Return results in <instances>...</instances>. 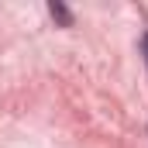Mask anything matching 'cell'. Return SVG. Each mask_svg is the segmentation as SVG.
I'll return each instance as SVG.
<instances>
[{
  "label": "cell",
  "mask_w": 148,
  "mask_h": 148,
  "mask_svg": "<svg viewBox=\"0 0 148 148\" xmlns=\"http://www.w3.org/2000/svg\"><path fill=\"white\" fill-rule=\"evenodd\" d=\"M48 10H52V17H55V21H62V24H69V21H73V17H69V10H66L62 3H52Z\"/></svg>",
  "instance_id": "6da1fadb"
},
{
  "label": "cell",
  "mask_w": 148,
  "mask_h": 148,
  "mask_svg": "<svg viewBox=\"0 0 148 148\" xmlns=\"http://www.w3.org/2000/svg\"><path fill=\"white\" fill-rule=\"evenodd\" d=\"M141 48H145V62H148V35H145V41H141Z\"/></svg>",
  "instance_id": "7a4b0ae2"
}]
</instances>
